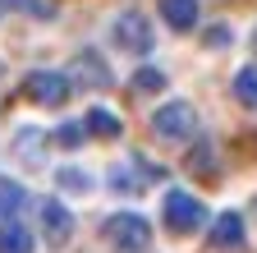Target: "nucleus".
Masks as SVG:
<instances>
[{
    "label": "nucleus",
    "mask_w": 257,
    "mask_h": 253,
    "mask_svg": "<svg viewBox=\"0 0 257 253\" xmlns=\"http://www.w3.org/2000/svg\"><path fill=\"white\" fill-rule=\"evenodd\" d=\"M101 239L115 253H143L152 244V226H147V216H138V212H115V216L101 221Z\"/></svg>",
    "instance_id": "obj_1"
},
{
    "label": "nucleus",
    "mask_w": 257,
    "mask_h": 253,
    "mask_svg": "<svg viewBox=\"0 0 257 253\" xmlns=\"http://www.w3.org/2000/svg\"><path fill=\"white\" fill-rule=\"evenodd\" d=\"M193 129H198V111H193V102H166L152 115V134L166 138V143H184V138H193Z\"/></svg>",
    "instance_id": "obj_2"
},
{
    "label": "nucleus",
    "mask_w": 257,
    "mask_h": 253,
    "mask_svg": "<svg viewBox=\"0 0 257 253\" xmlns=\"http://www.w3.org/2000/svg\"><path fill=\"white\" fill-rule=\"evenodd\" d=\"M161 212H166V226H170L175 235H193V230H202V221H207L202 198H193L188 189H170Z\"/></svg>",
    "instance_id": "obj_3"
},
{
    "label": "nucleus",
    "mask_w": 257,
    "mask_h": 253,
    "mask_svg": "<svg viewBox=\"0 0 257 253\" xmlns=\"http://www.w3.org/2000/svg\"><path fill=\"white\" fill-rule=\"evenodd\" d=\"M110 37H115L119 51H134V55H147L152 51V28H147V14L143 10H124L110 23Z\"/></svg>",
    "instance_id": "obj_4"
},
{
    "label": "nucleus",
    "mask_w": 257,
    "mask_h": 253,
    "mask_svg": "<svg viewBox=\"0 0 257 253\" xmlns=\"http://www.w3.org/2000/svg\"><path fill=\"white\" fill-rule=\"evenodd\" d=\"M23 92H28V102H37V106H64L69 102V78L55 74V69H32L23 78Z\"/></svg>",
    "instance_id": "obj_5"
},
{
    "label": "nucleus",
    "mask_w": 257,
    "mask_h": 253,
    "mask_svg": "<svg viewBox=\"0 0 257 253\" xmlns=\"http://www.w3.org/2000/svg\"><path fill=\"white\" fill-rule=\"evenodd\" d=\"M42 235H46L51 248H64V244H69V235H74V212L64 207L60 198H46V203H42Z\"/></svg>",
    "instance_id": "obj_6"
},
{
    "label": "nucleus",
    "mask_w": 257,
    "mask_h": 253,
    "mask_svg": "<svg viewBox=\"0 0 257 253\" xmlns=\"http://www.w3.org/2000/svg\"><path fill=\"white\" fill-rule=\"evenodd\" d=\"M243 244V216L239 212H220L211 226V248H239Z\"/></svg>",
    "instance_id": "obj_7"
},
{
    "label": "nucleus",
    "mask_w": 257,
    "mask_h": 253,
    "mask_svg": "<svg viewBox=\"0 0 257 253\" xmlns=\"http://www.w3.org/2000/svg\"><path fill=\"white\" fill-rule=\"evenodd\" d=\"M161 19L175 33H193L198 28V0H161Z\"/></svg>",
    "instance_id": "obj_8"
},
{
    "label": "nucleus",
    "mask_w": 257,
    "mask_h": 253,
    "mask_svg": "<svg viewBox=\"0 0 257 253\" xmlns=\"http://www.w3.org/2000/svg\"><path fill=\"white\" fill-rule=\"evenodd\" d=\"M0 253H32V230L23 226L19 216L0 221Z\"/></svg>",
    "instance_id": "obj_9"
},
{
    "label": "nucleus",
    "mask_w": 257,
    "mask_h": 253,
    "mask_svg": "<svg viewBox=\"0 0 257 253\" xmlns=\"http://www.w3.org/2000/svg\"><path fill=\"white\" fill-rule=\"evenodd\" d=\"M83 124H87V134H96V138H119V134H124L119 115H110V111H101V106H92Z\"/></svg>",
    "instance_id": "obj_10"
},
{
    "label": "nucleus",
    "mask_w": 257,
    "mask_h": 253,
    "mask_svg": "<svg viewBox=\"0 0 257 253\" xmlns=\"http://www.w3.org/2000/svg\"><path fill=\"white\" fill-rule=\"evenodd\" d=\"M74 65H78V83H87V88H106L110 83V74L101 69V55H96V51H83Z\"/></svg>",
    "instance_id": "obj_11"
},
{
    "label": "nucleus",
    "mask_w": 257,
    "mask_h": 253,
    "mask_svg": "<svg viewBox=\"0 0 257 253\" xmlns=\"http://www.w3.org/2000/svg\"><path fill=\"white\" fill-rule=\"evenodd\" d=\"M42 143H46V138H42L37 129H19V143H14V152L23 156L28 166H37V161H42Z\"/></svg>",
    "instance_id": "obj_12"
},
{
    "label": "nucleus",
    "mask_w": 257,
    "mask_h": 253,
    "mask_svg": "<svg viewBox=\"0 0 257 253\" xmlns=\"http://www.w3.org/2000/svg\"><path fill=\"white\" fill-rule=\"evenodd\" d=\"M234 97H239L243 106H252V111H257V69H252V65L234 74Z\"/></svg>",
    "instance_id": "obj_13"
},
{
    "label": "nucleus",
    "mask_w": 257,
    "mask_h": 253,
    "mask_svg": "<svg viewBox=\"0 0 257 253\" xmlns=\"http://www.w3.org/2000/svg\"><path fill=\"white\" fill-rule=\"evenodd\" d=\"M55 180H60V189H64V194H87V189H92L87 171H78V166H64Z\"/></svg>",
    "instance_id": "obj_14"
},
{
    "label": "nucleus",
    "mask_w": 257,
    "mask_h": 253,
    "mask_svg": "<svg viewBox=\"0 0 257 253\" xmlns=\"http://www.w3.org/2000/svg\"><path fill=\"white\" fill-rule=\"evenodd\" d=\"M134 88H138V92H161V88H166V69L143 65V69L134 74Z\"/></svg>",
    "instance_id": "obj_15"
},
{
    "label": "nucleus",
    "mask_w": 257,
    "mask_h": 253,
    "mask_svg": "<svg viewBox=\"0 0 257 253\" xmlns=\"http://www.w3.org/2000/svg\"><path fill=\"white\" fill-rule=\"evenodd\" d=\"M83 138H87V124H78V120H69V124L55 129V143L60 147H83Z\"/></svg>",
    "instance_id": "obj_16"
},
{
    "label": "nucleus",
    "mask_w": 257,
    "mask_h": 253,
    "mask_svg": "<svg viewBox=\"0 0 257 253\" xmlns=\"http://www.w3.org/2000/svg\"><path fill=\"white\" fill-rule=\"evenodd\" d=\"M0 5H10V10H28V14H37V19H51V14H55L51 0H0Z\"/></svg>",
    "instance_id": "obj_17"
},
{
    "label": "nucleus",
    "mask_w": 257,
    "mask_h": 253,
    "mask_svg": "<svg viewBox=\"0 0 257 253\" xmlns=\"http://www.w3.org/2000/svg\"><path fill=\"white\" fill-rule=\"evenodd\" d=\"M23 203V189L19 184H5V180H0V212H14Z\"/></svg>",
    "instance_id": "obj_18"
}]
</instances>
